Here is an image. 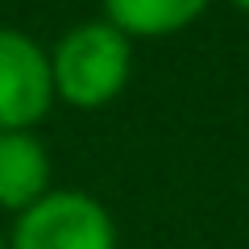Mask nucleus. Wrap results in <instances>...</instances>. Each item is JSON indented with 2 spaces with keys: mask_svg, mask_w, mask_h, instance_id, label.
<instances>
[{
  "mask_svg": "<svg viewBox=\"0 0 249 249\" xmlns=\"http://www.w3.org/2000/svg\"><path fill=\"white\" fill-rule=\"evenodd\" d=\"M54 100L83 112L108 108L133 75V42L112 21H83L58 37L50 54Z\"/></svg>",
  "mask_w": 249,
  "mask_h": 249,
  "instance_id": "nucleus-1",
  "label": "nucleus"
},
{
  "mask_svg": "<svg viewBox=\"0 0 249 249\" xmlns=\"http://www.w3.org/2000/svg\"><path fill=\"white\" fill-rule=\"evenodd\" d=\"M229 4H232L237 13H249V0H229Z\"/></svg>",
  "mask_w": 249,
  "mask_h": 249,
  "instance_id": "nucleus-6",
  "label": "nucleus"
},
{
  "mask_svg": "<svg viewBox=\"0 0 249 249\" xmlns=\"http://www.w3.org/2000/svg\"><path fill=\"white\" fill-rule=\"evenodd\" d=\"M0 249H9V237H4V232H0Z\"/></svg>",
  "mask_w": 249,
  "mask_h": 249,
  "instance_id": "nucleus-7",
  "label": "nucleus"
},
{
  "mask_svg": "<svg viewBox=\"0 0 249 249\" xmlns=\"http://www.w3.org/2000/svg\"><path fill=\"white\" fill-rule=\"evenodd\" d=\"M212 0H104V21H112L129 42L133 37H170L204 17Z\"/></svg>",
  "mask_w": 249,
  "mask_h": 249,
  "instance_id": "nucleus-5",
  "label": "nucleus"
},
{
  "mask_svg": "<svg viewBox=\"0 0 249 249\" xmlns=\"http://www.w3.org/2000/svg\"><path fill=\"white\" fill-rule=\"evenodd\" d=\"M54 104L50 54L21 29L0 25V133L34 129Z\"/></svg>",
  "mask_w": 249,
  "mask_h": 249,
  "instance_id": "nucleus-3",
  "label": "nucleus"
},
{
  "mask_svg": "<svg viewBox=\"0 0 249 249\" xmlns=\"http://www.w3.org/2000/svg\"><path fill=\"white\" fill-rule=\"evenodd\" d=\"M9 249H116V224L96 196L50 187L17 216Z\"/></svg>",
  "mask_w": 249,
  "mask_h": 249,
  "instance_id": "nucleus-2",
  "label": "nucleus"
},
{
  "mask_svg": "<svg viewBox=\"0 0 249 249\" xmlns=\"http://www.w3.org/2000/svg\"><path fill=\"white\" fill-rule=\"evenodd\" d=\"M50 191V154L29 129L0 133V208L25 212Z\"/></svg>",
  "mask_w": 249,
  "mask_h": 249,
  "instance_id": "nucleus-4",
  "label": "nucleus"
}]
</instances>
